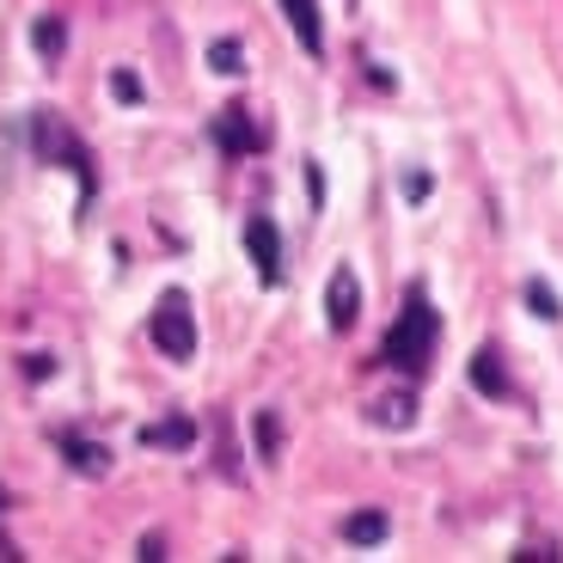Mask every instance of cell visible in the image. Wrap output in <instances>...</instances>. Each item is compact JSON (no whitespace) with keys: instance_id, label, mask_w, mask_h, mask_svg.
<instances>
[{"instance_id":"obj_1","label":"cell","mask_w":563,"mask_h":563,"mask_svg":"<svg viewBox=\"0 0 563 563\" xmlns=\"http://www.w3.org/2000/svg\"><path fill=\"white\" fill-rule=\"evenodd\" d=\"M435 343H441V312L429 307V295H422V288H410L405 312H398V324L386 331V343H380V355L398 367V374L422 380V374L435 367Z\"/></svg>"},{"instance_id":"obj_2","label":"cell","mask_w":563,"mask_h":563,"mask_svg":"<svg viewBox=\"0 0 563 563\" xmlns=\"http://www.w3.org/2000/svg\"><path fill=\"white\" fill-rule=\"evenodd\" d=\"M31 154H37L43 166H74V172H80V190L92 197V154L74 141V129L62 123L56 111H37V117H31Z\"/></svg>"},{"instance_id":"obj_3","label":"cell","mask_w":563,"mask_h":563,"mask_svg":"<svg viewBox=\"0 0 563 563\" xmlns=\"http://www.w3.org/2000/svg\"><path fill=\"white\" fill-rule=\"evenodd\" d=\"M147 338H154L159 355L190 362V355H197V319H190V300H184V295H159L154 319H147Z\"/></svg>"},{"instance_id":"obj_4","label":"cell","mask_w":563,"mask_h":563,"mask_svg":"<svg viewBox=\"0 0 563 563\" xmlns=\"http://www.w3.org/2000/svg\"><path fill=\"white\" fill-rule=\"evenodd\" d=\"M355 319H362V276H355V264H338L324 282V324L343 338V331H355Z\"/></svg>"},{"instance_id":"obj_5","label":"cell","mask_w":563,"mask_h":563,"mask_svg":"<svg viewBox=\"0 0 563 563\" xmlns=\"http://www.w3.org/2000/svg\"><path fill=\"white\" fill-rule=\"evenodd\" d=\"M245 252H252V264H257V282L276 288V282H282V240H276V227H269L264 214L245 221Z\"/></svg>"},{"instance_id":"obj_6","label":"cell","mask_w":563,"mask_h":563,"mask_svg":"<svg viewBox=\"0 0 563 563\" xmlns=\"http://www.w3.org/2000/svg\"><path fill=\"white\" fill-rule=\"evenodd\" d=\"M214 141H221L227 154H257V147H264V129L252 123L245 104H227V111L214 117Z\"/></svg>"},{"instance_id":"obj_7","label":"cell","mask_w":563,"mask_h":563,"mask_svg":"<svg viewBox=\"0 0 563 563\" xmlns=\"http://www.w3.org/2000/svg\"><path fill=\"white\" fill-rule=\"evenodd\" d=\"M367 422H374V429H398V435H405V429H417V393H410V386L380 393L374 405H367Z\"/></svg>"},{"instance_id":"obj_8","label":"cell","mask_w":563,"mask_h":563,"mask_svg":"<svg viewBox=\"0 0 563 563\" xmlns=\"http://www.w3.org/2000/svg\"><path fill=\"white\" fill-rule=\"evenodd\" d=\"M472 386H478L484 398H496V405H503V398H515V380H508L503 350H496V343H484V350L472 355Z\"/></svg>"},{"instance_id":"obj_9","label":"cell","mask_w":563,"mask_h":563,"mask_svg":"<svg viewBox=\"0 0 563 563\" xmlns=\"http://www.w3.org/2000/svg\"><path fill=\"white\" fill-rule=\"evenodd\" d=\"M386 533H393V515L386 508H355V515H343V539L350 545H380Z\"/></svg>"},{"instance_id":"obj_10","label":"cell","mask_w":563,"mask_h":563,"mask_svg":"<svg viewBox=\"0 0 563 563\" xmlns=\"http://www.w3.org/2000/svg\"><path fill=\"white\" fill-rule=\"evenodd\" d=\"M282 13H288V25H295L300 49H312V56H319V49H324V25H319V0H282Z\"/></svg>"},{"instance_id":"obj_11","label":"cell","mask_w":563,"mask_h":563,"mask_svg":"<svg viewBox=\"0 0 563 563\" xmlns=\"http://www.w3.org/2000/svg\"><path fill=\"white\" fill-rule=\"evenodd\" d=\"M62 453H68V465H74V472H86V478H104V472H111V453H104L99 441L62 435Z\"/></svg>"},{"instance_id":"obj_12","label":"cell","mask_w":563,"mask_h":563,"mask_svg":"<svg viewBox=\"0 0 563 563\" xmlns=\"http://www.w3.org/2000/svg\"><path fill=\"white\" fill-rule=\"evenodd\" d=\"M252 448H257V460H264V465L282 460V417H276V410H257V417H252Z\"/></svg>"},{"instance_id":"obj_13","label":"cell","mask_w":563,"mask_h":563,"mask_svg":"<svg viewBox=\"0 0 563 563\" xmlns=\"http://www.w3.org/2000/svg\"><path fill=\"white\" fill-rule=\"evenodd\" d=\"M141 441H147V448H190V441H197V422L190 417L154 422V429H141Z\"/></svg>"},{"instance_id":"obj_14","label":"cell","mask_w":563,"mask_h":563,"mask_svg":"<svg viewBox=\"0 0 563 563\" xmlns=\"http://www.w3.org/2000/svg\"><path fill=\"white\" fill-rule=\"evenodd\" d=\"M527 307H533V319H545V324H558V319H563L558 288H551L545 276H527Z\"/></svg>"},{"instance_id":"obj_15","label":"cell","mask_w":563,"mask_h":563,"mask_svg":"<svg viewBox=\"0 0 563 563\" xmlns=\"http://www.w3.org/2000/svg\"><path fill=\"white\" fill-rule=\"evenodd\" d=\"M31 43H37V49H43L49 62H56V56H62V43H68V25H62L56 13H43L37 25H31Z\"/></svg>"},{"instance_id":"obj_16","label":"cell","mask_w":563,"mask_h":563,"mask_svg":"<svg viewBox=\"0 0 563 563\" xmlns=\"http://www.w3.org/2000/svg\"><path fill=\"white\" fill-rule=\"evenodd\" d=\"M209 68H214V74H233V80H240V74H245V43H233V37L209 43Z\"/></svg>"},{"instance_id":"obj_17","label":"cell","mask_w":563,"mask_h":563,"mask_svg":"<svg viewBox=\"0 0 563 563\" xmlns=\"http://www.w3.org/2000/svg\"><path fill=\"white\" fill-rule=\"evenodd\" d=\"M111 99L117 104H141V99H147V86H141L135 68H111Z\"/></svg>"},{"instance_id":"obj_18","label":"cell","mask_w":563,"mask_h":563,"mask_svg":"<svg viewBox=\"0 0 563 563\" xmlns=\"http://www.w3.org/2000/svg\"><path fill=\"white\" fill-rule=\"evenodd\" d=\"M398 190H405V202H422V197H429V190H435V178H429V172H417V166H410Z\"/></svg>"},{"instance_id":"obj_19","label":"cell","mask_w":563,"mask_h":563,"mask_svg":"<svg viewBox=\"0 0 563 563\" xmlns=\"http://www.w3.org/2000/svg\"><path fill=\"white\" fill-rule=\"evenodd\" d=\"M25 374H31V380H49V374H56V355H25Z\"/></svg>"},{"instance_id":"obj_20","label":"cell","mask_w":563,"mask_h":563,"mask_svg":"<svg viewBox=\"0 0 563 563\" xmlns=\"http://www.w3.org/2000/svg\"><path fill=\"white\" fill-rule=\"evenodd\" d=\"M141 558H147V563H159V558H166V539H159V533H147V539H141Z\"/></svg>"},{"instance_id":"obj_21","label":"cell","mask_w":563,"mask_h":563,"mask_svg":"<svg viewBox=\"0 0 563 563\" xmlns=\"http://www.w3.org/2000/svg\"><path fill=\"white\" fill-rule=\"evenodd\" d=\"M307 197H312V209L324 202V178H319V166H307Z\"/></svg>"}]
</instances>
